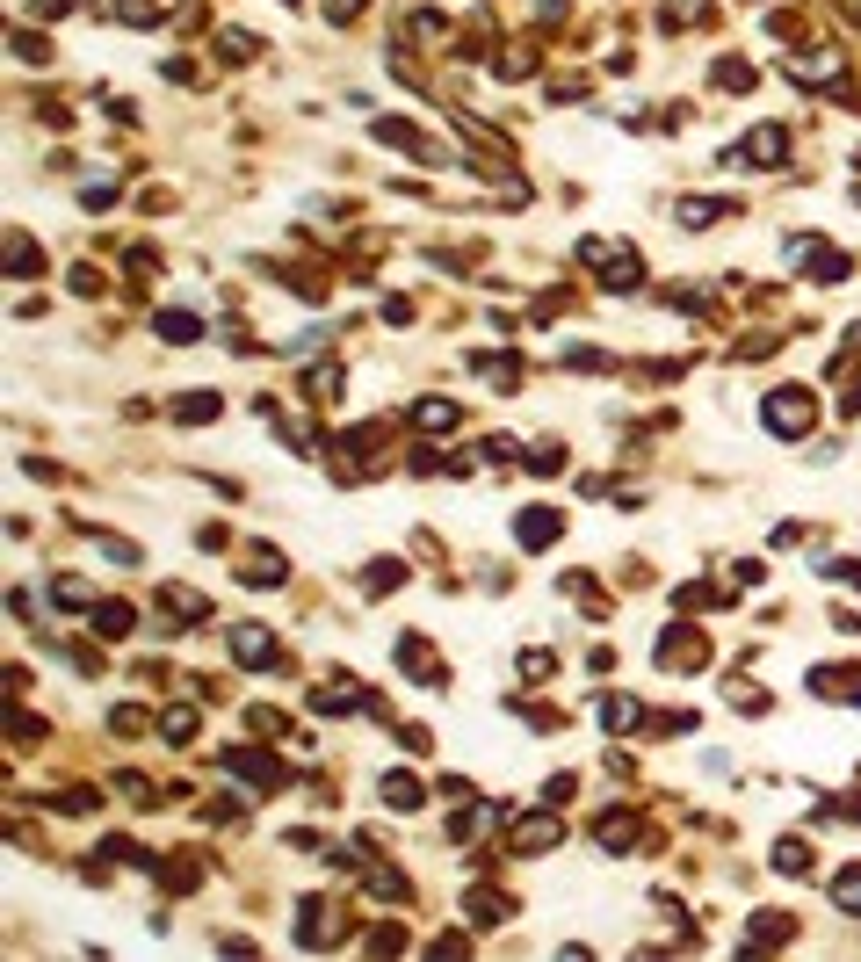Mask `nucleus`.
I'll return each mask as SVG.
<instances>
[{
	"mask_svg": "<svg viewBox=\"0 0 861 962\" xmlns=\"http://www.w3.org/2000/svg\"><path fill=\"white\" fill-rule=\"evenodd\" d=\"M232 659H239V666H275L268 630H254V623H246V630H232Z\"/></svg>",
	"mask_w": 861,
	"mask_h": 962,
	"instance_id": "3",
	"label": "nucleus"
},
{
	"mask_svg": "<svg viewBox=\"0 0 861 962\" xmlns=\"http://www.w3.org/2000/svg\"><path fill=\"white\" fill-rule=\"evenodd\" d=\"M811 420H818V398L804 384H789V391L767 398V427H775V434H811Z\"/></svg>",
	"mask_w": 861,
	"mask_h": 962,
	"instance_id": "1",
	"label": "nucleus"
},
{
	"mask_svg": "<svg viewBox=\"0 0 861 962\" xmlns=\"http://www.w3.org/2000/svg\"><path fill=\"white\" fill-rule=\"evenodd\" d=\"M384 803H398V811H413V803H420V782H413V774H384Z\"/></svg>",
	"mask_w": 861,
	"mask_h": 962,
	"instance_id": "10",
	"label": "nucleus"
},
{
	"mask_svg": "<svg viewBox=\"0 0 861 962\" xmlns=\"http://www.w3.org/2000/svg\"><path fill=\"white\" fill-rule=\"evenodd\" d=\"M782 145H789V131H782V123H760V131L746 138V160H760V167H775V160H782Z\"/></svg>",
	"mask_w": 861,
	"mask_h": 962,
	"instance_id": "4",
	"label": "nucleus"
},
{
	"mask_svg": "<svg viewBox=\"0 0 861 962\" xmlns=\"http://www.w3.org/2000/svg\"><path fill=\"white\" fill-rule=\"evenodd\" d=\"M174 413L189 420V427H203V420H218V398H210V391H189V398H181Z\"/></svg>",
	"mask_w": 861,
	"mask_h": 962,
	"instance_id": "9",
	"label": "nucleus"
},
{
	"mask_svg": "<svg viewBox=\"0 0 861 962\" xmlns=\"http://www.w3.org/2000/svg\"><path fill=\"white\" fill-rule=\"evenodd\" d=\"M160 333H167V340H196V319H189V312H160Z\"/></svg>",
	"mask_w": 861,
	"mask_h": 962,
	"instance_id": "16",
	"label": "nucleus"
},
{
	"mask_svg": "<svg viewBox=\"0 0 861 962\" xmlns=\"http://www.w3.org/2000/svg\"><path fill=\"white\" fill-rule=\"evenodd\" d=\"M160 731L174 738V746H189V738H196V709H167V717H160Z\"/></svg>",
	"mask_w": 861,
	"mask_h": 962,
	"instance_id": "11",
	"label": "nucleus"
},
{
	"mask_svg": "<svg viewBox=\"0 0 861 962\" xmlns=\"http://www.w3.org/2000/svg\"><path fill=\"white\" fill-rule=\"evenodd\" d=\"M218 44H225V51H232V58H254V51H261V44H254V37H246V29H225V37H218Z\"/></svg>",
	"mask_w": 861,
	"mask_h": 962,
	"instance_id": "17",
	"label": "nucleus"
},
{
	"mask_svg": "<svg viewBox=\"0 0 861 962\" xmlns=\"http://www.w3.org/2000/svg\"><path fill=\"white\" fill-rule=\"evenodd\" d=\"M659 666H681V673H695V666H702V637H695V630H666V644H659Z\"/></svg>",
	"mask_w": 861,
	"mask_h": 962,
	"instance_id": "2",
	"label": "nucleus"
},
{
	"mask_svg": "<svg viewBox=\"0 0 861 962\" xmlns=\"http://www.w3.org/2000/svg\"><path fill=\"white\" fill-rule=\"evenodd\" d=\"M724 210H731V203H702V196H688V203H681V225H717Z\"/></svg>",
	"mask_w": 861,
	"mask_h": 962,
	"instance_id": "13",
	"label": "nucleus"
},
{
	"mask_svg": "<svg viewBox=\"0 0 861 962\" xmlns=\"http://www.w3.org/2000/svg\"><path fill=\"white\" fill-rule=\"evenodd\" d=\"M558 832H565V818H529V825L514 832V854H536V847L558 840Z\"/></svg>",
	"mask_w": 861,
	"mask_h": 962,
	"instance_id": "6",
	"label": "nucleus"
},
{
	"mask_svg": "<svg viewBox=\"0 0 861 962\" xmlns=\"http://www.w3.org/2000/svg\"><path fill=\"white\" fill-rule=\"evenodd\" d=\"M558 521H565V514H550V507H529V514H521V543H529V550L558 543Z\"/></svg>",
	"mask_w": 861,
	"mask_h": 962,
	"instance_id": "5",
	"label": "nucleus"
},
{
	"mask_svg": "<svg viewBox=\"0 0 861 962\" xmlns=\"http://www.w3.org/2000/svg\"><path fill=\"white\" fill-rule=\"evenodd\" d=\"M601 724H608V731H630V724H637V702L608 695V702H601Z\"/></svg>",
	"mask_w": 861,
	"mask_h": 962,
	"instance_id": "12",
	"label": "nucleus"
},
{
	"mask_svg": "<svg viewBox=\"0 0 861 962\" xmlns=\"http://www.w3.org/2000/svg\"><path fill=\"white\" fill-rule=\"evenodd\" d=\"M833 905H840V912H861V868H847V876L833 883Z\"/></svg>",
	"mask_w": 861,
	"mask_h": 962,
	"instance_id": "14",
	"label": "nucleus"
},
{
	"mask_svg": "<svg viewBox=\"0 0 861 962\" xmlns=\"http://www.w3.org/2000/svg\"><path fill=\"white\" fill-rule=\"evenodd\" d=\"M427 434H442V427H456V406H449V398H420V413H413Z\"/></svg>",
	"mask_w": 861,
	"mask_h": 962,
	"instance_id": "7",
	"label": "nucleus"
},
{
	"mask_svg": "<svg viewBox=\"0 0 861 962\" xmlns=\"http://www.w3.org/2000/svg\"><path fill=\"white\" fill-rule=\"evenodd\" d=\"M775 868H782V876H811V847H804V840H782V847H775Z\"/></svg>",
	"mask_w": 861,
	"mask_h": 962,
	"instance_id": "8",
	"label": "nucleus"
},
{
	"mask_svg": "<svg viewBox=\"0 0 861 962\" xmlns=\"http://www.w3.org/2000/svg\"><path fill=\"white\" fill-rule=\"evenodd\" d=\"M95 630H109V637H123V630H131V608H123V601H109V608H95Z\"/></svg>",
	"mask_w": 861,
	"mask_h": 962,
	"instance_id": "15",
	"label": "nucleus"
}]
</instances>
